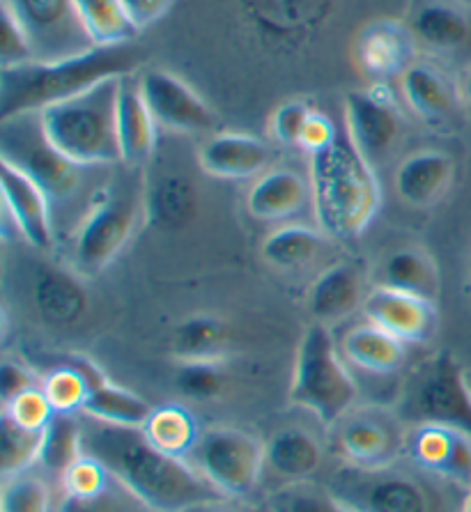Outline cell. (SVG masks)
<instances>
[{
  "label": "cell",
  "instance_id": "1",
  "mask_svg": "<svg viewBox=\"0 0 471 512\" xmlns=\"http://www.w3.org/2000/svg\"><path fill=\"white\" fill-rule=\"evenodd\" d=\"M83 453L152 512H182L203 501L226 499L191 462L159 453L141 428H120L81 414Z\"/></svg>",
  "mask_w": 471,
  "mask_h": 512
},
{
  "label": "cell",
  "instance_id": "2",
  "mask_svg": "<svg viewBox=\"0 0 471 512\" xmlns=\"http://www.w3.org/2000/svg\"><path fill=\"white\" fill-rule=\"evenodd\" d=\"M145 51L136 44L95 46L60 60H30L0 72V122L81 95L95 85L134 76L143 67Z\"/></svg>",
  "mask_w": 471,
  "mask_h": 512
},
{
  "label": "cell",
  "instance_id": "3",
  "mask_svg": "<svg viewBox=\"0 0 471 512\" xmlns=\"http://www.w3.org/2000/svg\"><path fill=\"white\" fill-rule=\"evenodd\" d=\"M311 203L324 237L359 239L382 207L375 166L343 134L311 157Z\"/></svg>",
  "mask_w": 471,
  "mask_h": 512
},
{
  "label": "cell",
  "instance_id": "4",
  "mask_svg": "<svg viewBox=\"0 0 471 512\" xmlns=\"http://www.w3.org/2000/svg\"><path fill=\"white\" fill-rule=\"evenodd\" d=\"M322 485L354 512H462L453 496L462 487L432 476L409 460L382 469L343 464Z\"/></svg>",
  "mask_w": 471,
  "mask_h": 512
},
{
  "label": "cell",
  "instance_id": "5",
  "mask_svg": "<svg viewBox=\"0 0 471 512\" xmlns=\"http://www.w3.org/2000/svg\"><path fill=\"white\" fill-rule=\"evenodd\" d=\"M118 90L120 79L104 81L40 113L46 138L76 166H122Z\"/></svg>",
  "mask_w": 471,
  "mask_h": 512
},
{
  "label": "cell",
  "instance_id": "6",
  "mask_svg": "<svg viewBox=\"0 0 471 512\" xmlns=\"http://www.w3.org/2000/svg\"><path fill=\"white\" fill-rule=\"evenodd\" d=\"M357 400L359 386L338 354L331 329L313 322L299 340L290 402L331 428L347 411L357 407Z\"/></svg>",
  "mask_w": 471,
  "mask_h": 512
},
{
  "label": "cell",
  "instance_id": "7",
  "mask_svg": "<svg viewBox=\"0 0 471 512\" xmlns=\"http://www.w3.org/2000/svg\"><path fill=\"white\" fill-rule=\"evenodd\" d=\"M145 212V186L113 180L102 186L74 235V271L97 276L113 265L134 237Z\"/></svg>",
  "mask_w": 471,
  "mask_h": 512
},
{
  "label": "cell",
  "instance_id": "8",
  "mask_svg": "<svg viewBox=\"0 0 471 512\" xmlns=\"http://www.w3.org/2000/svg\"><path fill=\"white\" fill-rule=\"evenodd\" d=\"M396 411L407 428L435 423L471 434V391L465 368L451 352L430 356L409 372Z\"/></svg>",
  "mask_w": 471,
  "mask_h": 512
},
{
  "label": "cell",
  "instance_id": "9",
  "mask_svg": "<svg viewBox=\"0 0 471 512\" xmlns=\"http://www.w3.org/2000/svg\"><path fill=\"white\" fill-rule=\"evenodd\" d=\"M0 161L21 170L37 186H42L51 203L72 198L79 191L86 170L51 145L42 129L40 113L19 115L3 122Z\"/></svg>",
  "mask_w": 471,
  "mask_h": 512
},
{
  "label": "cell",
  "instance_id": "10",
  "mask_svg": "<svg viewBox=\"0 0 471 512\" xmlns=\"http://www.w3.org/2000/svg\"><path fill=\"white\" fill-rule=\"evenodd\" d=\"M191 464L226 499H246L258 490L265 469V444L253 434L216 425L200 434Z\"/></svg>",
  "mask_w": 471,
  "mask_h": 512
},
{
  "label": "cell",
  "instance_id": "11",
  "mask_svg": "<svg viewBox=\"0 0 471 512\" xmlns=\"http://www.w3.org/2000/svg\"><path fill=\"white\" fill-rule=\"evenodd\" d=\"M407 423L396 409L352 407L331 425V437L345 464L359 469H382L405 460Z\"/></svg>",
  "mask_w": 471,
  "mask_h": 512
},
{
  "label": "cell",
  "instance_id": "12",
  "mask_svg": "<svg viewBox=\"0 0 471 512\" xmlns=\"http://www.w3.org/2000/svg\"><path fill=\"white\" fill-rule=\"evenodd\" d=\"M26 33L35 60H60L95 49L72 0H0Z\"/></svg>",
  "mask_w": 471,
  "mask_h": 512
},
{
  "label": "cell",
  "instance_id": "13",
  "mask_svg": "<svg viewBox=\"0 0 471 512\" xmlns=\"http://www.w3.org/2000/svg\"><path fill=\"white\" fill-rule=\"evenodd\" d=\"M403 115L386 83L368 90H354L345 97V134L370 161V166L389 159L403 136Z\"/></svg>",
  "mask_w": 471,
  "mask_h": 512
},
{
  "label": "cell",
  "instance_id": "14",
  "mask_svg": "<svg viewBox=\"0 0 471 512\" xmlns=\"http://www.w3.org/2000/svg\"><path fill=\"white\" fill-rule=\"evenodd\" d=\"M138 88L159 127L175 134H205L219 124L214 108L173 72L157 67L143 69Z\"/></svg>",
  "mask_w": 471,
  "mask_h": 512
},
{
  "label": "cell",
  "instance_id": "15",
  "mask_svg": "<svg viewBox=\"0 0 471 512\" xmlns=\"http://www.w3.org/2000/svg\"><path fill=\"white\" fill-rule=\"evenodd\" d=\"M405 460L469 490L471 487V434L451 425H412L407 430Z\"/></svg>",
  "mask_w": 471,
  "mask_h": 512
},
{
  "label": "cell",
  "instance_id": "16",
  "mask_svg": "<svg viewBox=\"0 0 471 512\" xmlns=\"http://www.w3.org/2000/svg\"><path fill=\"white\" fill-rule=\"evenodd\" d=\"M361 310L366 322L389 331L407 345L426 343L437 327L435 301L389 287H373L366 294Z\"/></svg>",
  "mask_w": 471,
  "mask_h": 512
},
{
  "label": "cell",
  "instance_id": "17",
  "mask_svg": "<svg viewBox=\"0 0 471 512\" xmlns=\"http://www.w3.org/2000/svg\"><path fill=\"white\" fill-rule=\"evenodd\" d=\"M0 184H3L5 214L10 216L19 235L37 251H49L53 246L51 198L42 186L5 161H0Z\"/></svg>",
  "mask_w": 471,
  "mask_h": 512
},
{
  "label": "cell",
  "instance_id": "18",
  "mask_svg": "<svg viewBox=\"0 0 471 512\" xmlns=\"http://www.w3.org/2000/svg\"><path fill=\"white\" fill-rule=\"evenodd\" d=\"M274 150L258 136L219 131L198 152V166L216 180H249L267 173Z\"/></svg>",
  "mask_w": 471,
  "mask_h": 512
},
{
  "label": "cell",
  "instance_id": "19",
  "mask_svg": "<svg viewBox=\"0 0 471 512\" xmlns=\"http://www.w3.org/2000/svg\"><path fill=\"white\" fill-rule=\"evenodd\" d=\"M416 37L400 21L382 19L361 30L354 44V58L366 74L384 83L391 76H403L414 65Z\"/></svg>",
  "mask_w": 471,
  "mask_h": 512
},
{
  "label": "cell",
  "instance_id": "20",
  "mask_svg": "<svg viewBox=\"0 0 471 512\" xmlns=\"http://www.w3.org/2000/svg\"><path fill=\"white\" fill-rule=\"evenodd\" d=\"M400 92L409 111L432 127H444L462 106L458 83L430 62H414L400 76Z\"/></svg>",
  "mask_w": 471,
  "mask_h": 512
},
{
  "label": "cell",
  "instance_id": "21",
  "mask_svg": "<svg viewBox=\"0 0 471 512\" xmlns=\"http://www.w3.org/2000/svg\"><path fill=\"white\" fill-rule=\"evenodd\" d=\"M364 301V274L354 262L341 260L315 278L308 290L306 306L313 322L331 329L364 306Z\"/></svg>",
  "mask_w": 471,
  "mask_h": 512
},
{
  "label": "cell",
  "instance_id": "22",
  "mask_svg": "<svg viewBox=\"0 0 471 512\" xmlns=\"http://www.w3.org/2000/svg\"><path fill=\"white\" fill-rule=\"evenodd\" d=\"M79 271L60 265H40L33 274V304L46 324L74 327L88 310V292Z\"/></svg>",
  "mask_w": 471,
  "mask_h": 512
},
{
  "label": "cell",
  "instance_id": "23",
  "mask_svg": "<svg viewBox=\"0 0 471 512\" xmlns=\"http://www.w3.org/2000/svg\"><path fill=\"white\" fill-rule=\"evenodd\" d=\"M455 180V161L442 150H419L396 168L393 186L405 205L428 209L437 205Z\"/></svg>",
  "mask_w": 471,
  "mask_h": 512
},
{
  "label": "cell",
  "instance_id": "24",
  "mask_svg": "<svg viewBox=\"0 0 471 512\" xmlns=\"http://www.w3.org/2000/svg\"><path fill=\"white\" fill-rule=\"evenodd\" d=\"M159 124L145 104L134 76H122L118 90V141L122 166L141 168L157 150Z\"/></svg>",
  "mask_w": 471,
  "mask_h": 512
},
{
  "label": "cell",
  "instance_id": "25",
  "mask_svg": "<svg viewBox=\"0 0 471 512\" xmlns=\"http://www.w3.org/2000/svg\"><path fill=\"white\" fill-rule=\"evenodd\" d=\"M308 203H311V182L288 168L262 173L246 196L249 214L260 221L295 219Z\"/></svg>",
  "mask_w": 471,
  "mask_h": 512
},
{
  "label": "cell",
  "instance_id": "26",
  "mask_svg": "<svg viewBox=\"0 0 471 512\" xmlns=\"http://www.w3.org/2000/svg\"><path fill=\"white\" fill-rule=\"evenodd\" d=\"M409 28L432 51H458L471 42V17L460 0H423Z\"/></svg>",
  "mask_w": 471,
  "mask_h": 512
},
{
  "label": "cell",
  "instance_id": "27",
  "mask_svg": "<svg viewBox=\"0 0 471 512\" xmlns=\"http://www.w3.org/2000/svg\"><path fill=\"white\" fill-rule=\"evenodd\" d=\"M324 460L322 444L313 432L299 425L276 430L265 444V462L288 483H304L318 473Z\"/></svg>",
  "mask_w": 471,
  "mask_h": 512
},
{
  "label": "cell",
  "instance_id": "28",
  "mask_svg": "<svg viewBox=\"0 0 471 512\" xmlns=\"http://www.w3.org/2000/svg\"><path fill=\"white\" fill-rule=\"evenodd\" d=\"M341 352L347 363L368 375H393L407 359V343L391 336L375 324L364 322L352 327L341 340Z\"/></svg>",
  "mask_w": 471,
  "mask_h": 512
},
{
  "label": "cell",
  "instance_id": "29",
  "mask_svg": "<svg viewBox=\"0 0 471 512\" xmlns=\"http://www.w3.org/2000/svg\"><path fill=\"white\" fill-rule=\"evenodd\" d=\"M145 212L152 226L161 230H182L198 212V191L189 177L168 173L145 184Z\"/></svg>",
  "mask_w": 471,
  "mask_h": 512
},
{
  "label": "cell",
  "instance_id": "30",
  "mask_svg": "<svg viewBox=\"0 0 471 512\" xmlns=\"http://www.w3.org/2000/svg\"><path fill=\"white\" fill-rule=\"evenodd\" d=\"M233 329L216 313H193L177 324L171 336V352L177 361L226 359Z\"/></svg>",
  "mask_w": 471,
  "mask_h": 512
},
{
  "label": "cell",
  "instance_id": "31",
  "mask_svg": "<svg viewBox=\"0 0 471 512\" xmlns=\"http://www.w3.org/2000/svg\"><path fill=\"white\" fill-rule=\"evenodd\" d=\"M141 430L159 453L187 462H191V455L196 451L200 434H203L191 409L175 405V402L152 407L148 421Z\"/></svg>",
  "mask_w": 471,
  "mask_h": 512
},
{
  "label": "cell",
  "instance_id": "32",
  "mask_svg": "<svg viewBox=\"0 0 471 512\" xmlns=\"http://www.w3.org/2000/svg\"><path fill=\"white\" fill-rule=\"evenodd\" d=\"M375 287H389V290L435 301L439 292V271L435 260L421 248H400L384 258L375 274Z\"/></svg>",
  "mask_w": 471,
  "mask_h": 512
},
{
  "label": "cell",
  "instance_id": "33",
  "mask_svg": "<svg viewBox=\"0 0 471 512\" xmlns=\"http://www.w3.org/2000/svg\"><path fill=\"white\" fill-rule=\"evenodd\" d=\"M150 411L152 405L148 400L108 379L90 393L83 416L108 425H120V428H143Z\"/></svg>",
  "mask_w": 471,
  "mask_h": 512
},
{
  "label": "cell",
  "instance_id": "34",
  "mask_svg": "<svg viewBox=\"0 0 471 512\" xmlns=\"http://www.w3.org/2000/svg\"><path fill=\"white\" fill-rule=\"evenodd\" d=\"M324 246V232L299 223L281 226L269 232L260 246L262 258L274 269H299L318 258Z\"/></svg>",
  "mask_w": 471,
  "mask_h": 512
},
{
  "label": "cell",
  "instance_id": "35",
  "mask_svg": "<svg viewBox=\"0 0 471 512\" xmlns=\"http://www.w3.org/2000/svg\"><path fill=\"white\" fill-rule=\"evenodd\" d=\"M76 17L95 46L127 44L138 35L120 0H72Z\"/></svg>",
  "mask_w": 471,
  "mask_h": 512
},
{
  "label": "cell",
  "instance_id": "36",
  "mask_svg": "<svg viewBox=\"0 0 471 512\" xmlns=\"http://www.w3.org/2000/svg\"><path fill=\"white\" fill-rule=\"evenodd\" d=\"M83 455L81 414H56L42 434L40 464L51 473H63Z\"/></svg>",
  "mask_w": 471,
  "mask_h": 512
},
{
  "label": "cell",
  "instance_id": "37",
  "mask_svg": "<svg viewBox=\"0 0 471 512\" xmlns=\"http://www.w3.org/2000/svg\"><path fill=\"white\" fill-rule=\"evenodd\" d=\"M230 384L226 359L177 361L175 386L184 398L196 402H210L221 398Z\"/></svg>",
  "mask_w": 471,
  "mask_h": 512
},
{
  "label": "cell",
  "instance_id": "38",
  "mask_svg": "<svg viewBox=\"0 0 471 512\" xmlns=\"http://www.w3.org/2000/svg\"><path fill=\"white\" fill-rule=\"evenodd\" d=\"M42 434L44 430H26L7 416L0 418V476H19L40 462Z\"/></svg>",
  "mask_w": 471,
  "mask_h": 512
},
{
  "label": "cell",
  "instance_id": "39",
  "mask_svg": "<svg viewBox=\"0 0 471 512\" xmlns=\"http://www.w3.org/2000/svg\"><path fill=\"white\" fill-rule=\"evenodd\" d=\"M42 389L56 414H83V407L92 393L86 375L69 359L42 379Z\"/></svg>",
  "mask_w": 471,
  "mask_h": 512
},
{
  "label": "cell",
  "instance_id": "40",
  "mask_svg": "<svg viewBox=\"0 0 471 512\" xmlns=\"http://www.w3.org/2000/svg\"><path fill=\"white\" fill-rule=\"evenodd\" d=\"M272 512H354L322 483H288L272 496Z\"/></svg>",
  "mask_w": 471,
  "mask_h": 512
},
{
  "label": "cell",
  "instance_id": "41",
  "mask_svg": "<svg viewBox=\"0 0 471 512\" xmlns=\"http://www.w3.org/2000/svg\"><path fill=\"white\" fill-rule=\"evenodd\" d=\"M0 512H51V492L44 480L28 473L3 478Z\"/></svg>",
  "mask_w": 471,
  "mask_h": 512
},
{
  "label": "cell",
  "instance_id": "42",
  "mask_svg": "<svg viewBox=\"0 0 471 512\" xmlns=\"http://www.w3.org/2000/svg\"><path fill=\"white\" fill-rule=\"evenodd\" d=\"M148 508L113 478L104 492L92 496H63L58 512H145Z\"/></svg>",
  "mask_w": 471,
  "mask_h": 512
},
{
  "label": "cell",
  "instance_id": "43",
  "mask_svg": "<svg viewBox=\"0 0 471 512\" xmlns=\"http://www.w3.org/2000/svg\"><path fill=\"white\" fill-rule=\"evenodd\" d=\"M3 416L21 425V428L42 432L46 425L51 423V418L56 416V409L51 407V402L46 398L42 386H35V389L23 391L14 400L5 402Z\"/></svg>",
  "mask_w": 471,
  "mask_h": 512
},
{
  "label": "cell",
  "instance_id": "44",
  "mask_svg": "<svg viewBox=\"0 0 471 512\" xmlns=\"http://www.w3.org/2000/svg\"><path fill=\"white\" fill-rule=\"evenodd\" d=\"M60 483H63L65 496H92L104 492L106 487L113 483V476L108 473L102 462L83 453L79 460L60 476Z\"/></svg>",
  "mask_w": 471,
  "mask_h": 512
},
{
  "label": "cell",
  "instance_id": "45",
  "mask_svg": "<svg viewBox=\"0 0 471 512\" xmlns=\"http://www.w3.org/2000/svg\"><path fill=\"white\" fill-rule=\"evenodd\" d=\"M311 113L313 108L304 99H290V102L281 104L272 113V120H269V131H272L274 141L283 147H297L301 131H304V124Z\"/></svg>",
  "mask_w": 471,
  "mask_h": 512
},
{
  "label": "cell",
  "instance_id": "46",
  "mask_svg": "<svg viewBox=\"0 0 471 512\" xmlns=\"http://www.w3.org/2000/svg\"><path fill=\"white\" fill-rule=\"evenodd\" d=\"M0 19H3V28H0V60L3 67L23 65V62L35 60L33 46H30L26 33L5 7H0Z\"/></svg>",
  "mask_w": 471,
  "mask_h": 512
},
{
  "label": "cell",
  "instance_id": "47",
  "mask_svg": "<svg viewBox=\"0 0 471 512\" xmlns=\"http://www.w3.org/2000/svg\"><path fill=\"white\" fill-rule=\"evenodd\" d=\"M35 386H42V379L33 368L17 359L3 361V366H0V400H3V405L23 391L35 389Z\"/></svg>",
  "mask_w": 471,
  "mask_h": 512
},
{
  "label": "cell",
  "instance_id": "48",
  "mask_svg": "<svg viewBox=\"0 0 471 512\" xmlns=\"http://www.w3.org/2000/svg\"><path fill=\"white\" fill-rule=\"evenodd\" d=\"M338 136H341V131L336 129L334 120H331L329 115H324L322 111H315L313 108V113L308 115V120L304 124V131H301L297 147H301V150L308 152L313 157V154L327 150V147L334 143Z\"/></svg>",
  "mask_w": 471,
  "mask_h": 512
},
{
  "label": "cell",
  "instance_id": "49",
  "mask_svg": "<svg viewBox=\"0 0 471 512\" xmlns=\"http://www.w3.org/2000/svg\"><path fill=\"white\" fill-rule=\"evenodd\" d=\"M120 3L131 26H134L136 33H141V30L154 26V23L166 17L173 0H120Z\"/></svg>",
  "mask_w": 471,
  "mask_h": 512
},
{
  "label": "cell",
  "instance_id": "50",
  "mask_svg": "<svg viewBox=\"0 0 471 512\" xmlns=\"http://www.w3.org/2000/svg\"><path fill=\"white\" fill-rule=\"evenodd\" d=\"M182 512H239L237 508L228 506L223 499H216V501H203V503H196V506H189L184 508Z\"/></svg>",
  "mask_w": 471,
  "mask_h": 512
},
{
  "label": "cell",
  "instance_id": "51",
  "mask_svg": "<svg viewBox=\"0 0 471 512\" xmlns=\"http://www.w3.org/2000/svg\"><path fill=\"white\" fill-rule=\"evenodd\" d=\"M458 88H460L462 106L469 108V111H471V65L465 67V72H462L460 81H458Z\"/></svg>",
  "mask_w": 471,
  "mask_h": 512
},
{
  "label": "cell",
  "instance_id": "52",
  "mask_svg": "<svg viewBox=\"0 0 471 512\" xmlns=\"http://www.w3.org/2000/svg\"><path fill=\"white\" fill-rule=\"evenodd\" d=\"M462 512H471V487L467 490L465 501H462Z\"/></svg>",
  "mask_w": 471,
  "mask_h": 512
},
{
  "label": "cell",
  "instance_id": "53",
  "mask_svg": "<svg viewBox=\"0 0 471 512\" xmlns=\"http://www.w3.org/2000/svg\"><path fill=\"white\" fill-rule=\"evenodd\" d=\"M465 379H467V386H469V391H471V368H465Z\"/></svg>",
  "mask_w": 471,
  "mask_h": 512
},
{
  "label": "cell",
  "instance_id": "54",
  "mask_svg": "<svg viewBox=\"0 0 471 512\" xmlns=\"http://www.w3.org/2000/svg\"><path fill=\"white\" fill-rule=\"evenodd\" d=\"M460 3H462V5H467L469 10H471V0H460Z\"/></svg>",
  "mask_w": 471,
  "mask_h": 512
}]
</instances>
